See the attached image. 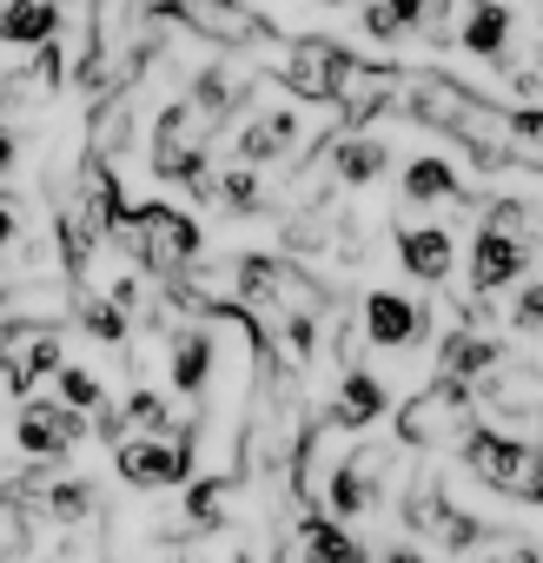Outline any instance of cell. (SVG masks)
Segmentation results:
<instances>
[{
	"mask_svg": "<svg viewBox=\"0 0 543 563\" xmlns=\"http://www.w3.org/2000/svg\"><path fill=\"white\" fill-rule=\"evenodd\" d=\"M113 245H126L133 265L153 272L159 286L186 278V272L206 258V232H199V219L179 212V206H166V199H140V206H126L120 225H113Z\"/></svg>",
	"mask_w": 543,
	"mask_h": 563,
	"instance_id": "obj_1",
	"label": "cell"
},
{
	"mask_svg": "<svg viewBox=\"0 0 543 563\" xmlns=\"http://www.w3.org/2000/svg\"><path fill=\"white\" fill-rule=\"evenodd\" d=\"M113 464H120V477L133 490H186L192 471H199V431L173 424V431L126 438V444H113Z\"/></svg>",
	"mask_w": 543,
	"mask_h": 563,
	"instance_id": "obj_2",
	"label": "cell"
},
{
	"mask_svg": "<svg viewBox=\"0 0 543 563\" xmlns=\"http://www.w3.org/2000/svg\"><path fill=\"white\" fill-rule=\"evenodd\" d=\"M470 424H477V391L470 385H451V378H431L398 411V444L405 451H437V444H457Z\"/></svg>",
	"mask_w": 543,
	"mask_h": 563,
	"instance_id": "obj_3",
	"label": "cell"
},
{
	"mask_svg": "<svg viewBox=\"0 0 543 563\" xmlns=\"http://www.w3.org/2000/svg\"><path fill=\"white\" fill-rule=\"evenodd\" d=\"M352 60H358V54H352V47H339V41H325V34L292 41V47H286V60H279V87H286L292 100L339 107V87H345Z\"/></svg>",
	"mask_w": 543,
	"mask_h": 563,
	"instance_id": "obj_4",
	"label": "cell"
},
{
	"mask_svg": "<svg viewBox=\"0 0 543 563\" xmlns=\"http://www.w3.org/2000/svg\"><path fill=\"white\" fill-rule=\"evenodd\" d=\"M424 332H431V312H424L411 292L372 286V292L358 299V339H365V345H378V352H411Z\"/></svg>",
	"mask_w": 543,
	"mask_h": 563,
	"instance_id": "obj_5",
	"label": "cell"
},
{
	"mask_svg": "<svg viewBox=\"0 0 543 563\" xmlns=\"http://www.w3.org/2000/svg\"><path fill=\"white\" fill-rule=\"evenodd\" d=\"M166 378L186 405H206L212 398V378H219V332L212 319H186L166 332Z\"/></svg>",
	"mask_w": 543,
	"mask_h": 563,
	"instance_id": "obj_6",
	"label": "cell"
},
{
	"mask_svg": "<svg viewBox=\"0 0 543 563\" xmlns=\"http://www.w3.org/2000/svg\"><path fill=\"white\" fill-rule=\"evenodd\" d=\"M530 245L536 239H523V232H503V225H477L470 232V292L477 299H490V292H510L517 278L530 272Z\"/></svg>",
	"mask_w": 543,
	"mask_h": 563,
	"instance_id": "obj_7",
	"label": "cell"
},
{
	"mask_svg": "<svg viewBox=\"0 0 543 563\" xmlns=\"http://www.w3.org/2000/svg\"><path fill=\"white\" fill-rule=\"evenodd\" d=\"M457 444H464V464H470V477H477V484H490V490L517 497L523 464H530V444H523L517 431H503V424H470Z\"/></svg>",
	"mask_w": 543,
	"mask_h": 563,
	"instance_id": "obj_8",
	"label": "cell"
},
{
	"mask_svg": "<svg viewBox=\"0 0 543 563\" xmlns=\"http://www.w3.org/2000/svg\"><path fill=\"white\" fill-rule=\"evenodd\" d=\"M319 418H325V431H372V424H385V418H391V385H385L378 372L352 365V372L339 378V391H332V405H325Z\"/></svg>",
	"mask_w": 543,
	"mask_h": 563,
	"instance_id": "obj_9",
	"label": "cell"
},
{
	"mask_svg": "<svg viewBox=\"0 0 543 563\" xmlns=\"http://www.w3.org/2000/svg\"><path fill=\"white\" fill-rule=\"evenodd\" d=\"M306 146V120L299 107H258L245 126H239V166H279Z\"/></svg>",
	"mask_w": 543,
	"mask_h": 563,
	"instance_id": "obj_10",
	"label": "cell"
},
{
	"mask_svg": "<svg viewBox=\"0 0 543 563\" xmlns=\"http://www.w3.org/2000/svg\"><path fill=\"white\" fill-rule=\"evenodd\" d=\"M398 265L418 278V286H444L457 272V232L451 225H398Z\"/></svg>",
	"mask_w": 543,
	"mask_h": 563,
	"instance_id": "obj_11",
	"label": "cell"
},
{
	"mask_svg": "<svg viewBox=\"0 0 543 563\" xmlns=\"http://www.w3.org/2000/svg\"><path fill=\"white\" fill-rule=\"evenodd\" d=\"M510 41H517V8H503V0H470L464 21H457V47L470 60H510Z\"/></svg>",
	"mask_w": 543,
	"mask_h": 563,
	"instance_id": "obj_12",
	"label": "cell"
},
{
	"mask_svg": "<svg viewBox=\"0 0 543 563\" xmlns=\"http://www.w3.org/2000/svg\"><path fill=\"white\" fill-rule=\"evenodd\" d=\"M503 358H510L503 339L464 325V332H444V345H437V378H451V385H477V378H490Z\"/></svg>",
	"mask_w": 543,
	"mask_h": 563,
	"instance_id": "obj_13",
	"label": "cell"
},
{
	"mask_svg": "<svg viewBox=\"0 0 543 563\" xmlns=\"http://www.w3.org/2000/svg\"><path fill=\"white\" fill-rule=\"evenodd\" d=\"M60 21H67V0H0V47H47L60 41Z\"/></svg>",
	"mask_w": 543,
	"mask_h": 563,
	"instance_id": "obj_14",
	"label": "cell"
},
{
	"mask_svg": "<svg viewBox=\"0 0 543 563\" xmlns=\"http://www.w3.org/2000/svg\"><path fill=\"white\" fill-rule=\"evenodd\" d=\"M325 159H332V179H339L345 192H365L372 179H385L391 146H385L378 133H339V140H325Z\"/></svg>",
	"mask_w": 543,
	"mask_h": 563,
	"instance_id": "obj_15",
	"label": "cell"
},
{
	"mask_svg": "<svg viewBox=\"0 0 543 563\" xmlns=\"http://www.w3.org/2000/svg\"><path fill=\"white\" fill-rule=\"evenodd\" d=\"M398 192H405V206H470V192H464L457 166H451V159H437V153H418V159L405 166Z\"/></svg>",
	"mask_w": 543,
	"mask_h": 563,
	"instance_id": "obj_16",
	"label": "cell"
},
{
	"mask_svg": "<svg viewBox=\"0 0 543 563\" xmlns=\"http://www.w3.org/2000/svg\"><path fill=\"white\" fill-rule=\"evenodd\" d=\"M299 563H372V550L325 510H306L299 523Z\"/></svg>",
	"mask_w": 543,
	"mask_h": 563,
	"instance_id": "obj_17",
	"label": "cell"
},
{
	"mask_svg": "<svg viewBox=\"0 0 543 563\" xmlns=\"http://www.w3.org/2000/svg\"><path fill=\"white\" fill-rule=\"evenodd\" d=\"M34 510H41L47 523H87V517L100 510V490H93L87 477H41Z\"/></svg>",
	"mask_w": 543,
	"mask_h": 563,
	"instance_id": "obj_18",
	"label": "cell"
},
{
	"mask_svg": "<svg viewBox=\"0 0 543 563\" xmlns=\"http://www.w3.org/2000/svg\"><path fill=\"white\" fill-rule=\"evenodd\" d=\"M54 398H60V405H74V411H87V418H100V411H107V385H100L87 365H60V372H54Z\"/></svg>",
	"mask_w": 543,
	"mask_h": 563,
	"instance_id": "obj_19",
	"label": "cell"
},
{
	"mask_svg": "<svg viewBox=\"0 0 543 563\" xmlns=\"http://www.w3.org/2000/svg\"><path fill=\"white\" fill-rule=\"evenodd\" d=\"M80 325H87V339H93V345H113V352L133 339V319H126L113 299H80Z\"/></svg>",
	"mask_w": 543,
	"mask_h": 563,
	"instance_id": "obj_20",
	"label": "cell"
},
{
	"mask_svg": "<svg viewBox=\"0 0 543 563\" xmlns=\"http://www.w3.org/2000/svg\"><path fill=\"white\" fill-rule=\"evenodd\" d=\"M219 199H225V212H258V206H265L258 166H232V173H219Z\"/></svg>",
	"mask_w": 543,
	"mask_h": 563,
	"instance_id": "obj_21",
	"label": "cell"
},
{
	"mask_svg": "<svg viewBox=\"0 0 543 563\" xmlns=\"http://www.w3.org/2000/svg\"><path fill=\"white\" fill-rule=\"evenodd\" d=\"M179 563H252L245 537L219 530V537H192V550H179Z\"/></svg>",
	"mask_w": 543,
	"mask_h": 563,
	"instance_id": "obj_22",
	"label": "cell"
},
{
	"mask_svg": "<svg viewBox=\"0 0 543 563\" xmlns=\"http://www.w3.org/2000/svg\"><path fill=\"white\" fill-rule=\"evenodd\" d=\"M358 27H365V41H378V47H391V41H405V34H411V27L398 21L391 0H358Z\"/></svg>",
	"mask_w": 543,
	"mask_h": 563,
	"instance_id": "obj_23",
	"label": "cell"
},
{
	"mask_svg": "<svg viewBox=\"0 0 543 563\" xmlns=\"http://www.w3.org/2000/svg\"><path fill=\"white\" fill-rule=\"evenodd\" d=\"M510 325L517 332H543V278H523V292L510 306Z\"/></svg>",
	"mask_w": 543,
	"mask_h": 563,
	"instance_id": "obj_24",
	"label": "cell"
},
{
	"mask_svg": "<svg viewBox=\"0 0 543 563\" xmlns=\"http://www.w3.org/2000/svg\"><path fill=\"white\" fill-rule=\"evenodd\" d=\"M510 133H517V153H543V107H517Z\"/></svg>",
	"mask_w": 543,
	"mask_h": 563,
	"instance_id": "obj_25",
	"label": "cell"
},
{
	"mask_svg": "<svg viewBox=\"0 0 543 563\" xmlns=\"http://www.w3.org/2000/svg\"><path fill=\"white\" fill-rule=\"evenodd\" d=\"M14 245H21V199L0 192V258H8Z\"/></svg>",
	"mask_w": 543,
	"mask_h": 563,
	"instance_id": "obj_26",
	"label": "cell"
},
{
	"mask_svg": "<svg viewBox=\"0 0 543 563\" xmlns=\"http://www.w3.org/2000/svg\"><path fill=\"white\" fill-rule=\"evenodd\" d=\"M517 497H523V504H543V444H530V464H523Z\"/></svg>",
	"mask_w": 543,
	"mask_h": 563,
	"instance_id": "obj_27",
	"label": "cell"
},
{
	"mask_svg": "<svg viewBox=\"0 0 543 563\" xmlns=\"http://www.w3.org/2000/svg\"><path fill=\"white\" fill-rule=\"evenodd\" d=\"M14 166H21V133H14L8 120H0V179H8Z\"/></svg>",
	"mask_w": 543,
	"mask_h": 563,
	"instance_id": "obj_28",
	"label": "cell"
},
{
	"mask_svg": "<svg viewBox=\"0 0 543 563\" xmlns=\"http://www.w3.org/2000/svg\"><path fill=\"white\" fill-rule=\"evenodd\" d=\"M378 563H424V550H418V543H391Z\"/></svg>",
	"mask_w": 543,
	"mask_h": 563,
	"instance_id": "obj_29",
	"label": "cell"
},
{
	"mask_svg": "<svg viewBox=\"0 0 543 563\" xmlns=\"http://www.w3.org/2000/svg\"><path fill=\"white\" fill-rule=\"evenodd\" d=\"M503 8H517V14H523V8H543V0H503Z\"/></svg>",
	"mask_w": 543,
	"mask_h": 563,
	"instance_id": "obj_30",
	"label": "cell"
},
{
	"mask_svg": "<svg viewBox=\"0 0 543 563\" xmlns=\"http://www.w3.org/2000/svg\"><path fill=\"white\" fill-rule=\"evenodd\" d=\"M0 120H8V80H0Z\"/></svg>",
	"mask_w": 543,
	"mask_h": 563,
	"instance_id": "obj_31",
	"label": "cell"
},
{
	"mask_svg": "<svg viewBox=\"0 0 543 563\" xmlns=\"http://www.w3.org/2000/svg\"><path fill=\"white\" fill-rule=\"evenodd\" d=\"M319 8H358V0H319Z\"/></svg>",
	"mask_w": 543,
	"mask_h": 563,
	"instance_id": "obj_32",
	"label": "cell"
},
{
	"mask_svg": "<svg viewBox=\"0 0 543 563\" xmlns=\"http://www.w3.org/2000/svg\"><path fill=\"white\" fill-rule=\"evenodd\" d=\"M536 431H543V405H536Z\"/></svg>",
	"mask_w": 543,
	"mask_h": 563,
	"instance_id": "obj_33",
	"label": "cell"
}]
</instances>
